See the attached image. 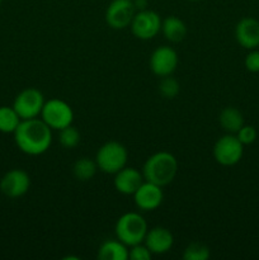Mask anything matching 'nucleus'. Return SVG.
<instances>
[{"mask_svg":"<svg viewBox=\"0 0 259 260\" xmlns=\"http://www.w3.org/2000/svg\"><path fill=\"white\" fill-rule=\"evenodd\" d=\"M130 27L135 37L147 41L154 38L161 30V19H160V15L154 10H139L135 14Z\"/></svg>","mask_w":259,"mask_h":260,"instance_id":"obj_8","label":"nucleus"},{"mask_svg":"<svg viewBox=\"0 0 259 260\" xmlns=\"http://www.w3.org/2000/svg\"><path fill=\"white\" fill-rule=\"evenodd\" d=\"M117 239L127 246L141 244L147 233V223L141 215L128 212L118 218L114 228Z\"/></svg>","mask_w":259,"mask_h":260,"instance_id":"obj_3","label":"nucleus"},{"mask_svg":"<svg viewBox=\"0 0 259 260\" xmlns=\"http://www.w3.org/2000/svg\"><path fill=\"white\" fill-rule=\"evenodd\" d=\"M235 38L241 47L254 50L259 47V22L254 18H243L236 24Z\"/></svg>","mask_w":259,"mask_h":260,"instance_id":"obj_13","label":"nucleus"},{"mask_svg":"<svg viewBox=\"0 0 259 260\" xmlns=\"http://www.w3.org/2000/svg\"><path fill=\"white\" fill-rule=\"evenodd\" d=\"M178 66V55L169 46H160L150 57V69L155 75L164 78L172 75Z\"/></svg>","mask_w":259,"mask_h":260,"instance_id":"obj_10","label":"nucleus"},{"mask_svg":"<svg viewBox=\"0 0 259 260\" xmlns=\"http://www.w3.org/2000/svg\"><path fill=\"white\" fill-rule=\"evenodd\" d=\"M178 172V161L170 152L160 151L151 155L145 161L142 175L146 182L165 187L174 180Z\"/></svg>","mask_w":259,"mask_h":260,"instance_id":"obj_2","label":"nucleus"},{"mask_svg":"<svg viewBox=\"0 0 259 260\" xmlns=\"http://www.w3.org/2000/svg\"><path fill=\"white\" fill-rule=\"evenodd\" d=\"M245 68L250 73H259V50H251L245 57Z\"/></svg>","mask_w":259,"mask_h":260,"instance_id":"obj_26","label":"nucleus"},{"mask_svg":"<svg viewBox=\"0 0 259 260\" xmlns=\"http://www.w3.org/2000/svg\"><path fill=\"white\" fill-rule=\"evenodd\" d=\"M236 137H238L239 141L243 145H251L256 140V131L253 126L244 124V126L236 132Z\"/></svg>","mask_w":259,"mask_h":260,"instance_id":"obj_24","label":"nucleus"},{"mask_svg":"<svg viewBox=\"0 0 259 260\" xmlns=\"http://www.w3.org/2000/svg\"><path fill=\"white\" fill-rule=\"evenodd\" d=\"M243 154L244 145L233 134L220 137L213 146V157L222 167H233L238 164Z\"/></svg>","mask_w":259,"mask_h":260,"instance_id":"obj_6","label":"nucleus"},{"mask_svg":"<svg viewBox=\"0 0 259 260\" xmlns=\"http://www.w3.org/2000/svg\"><path fill=\"white\" fill-rule=\"evenodd\" d=\"M144 243L151 251V254L160 255V254L168 253L173 248L174 236L168 229L154 228L151 230H147Z\"/></svg>","mask_w":259,"mask_h":260,"instance_id":"obj_15","label":"nucleus"},{"mask_svg":"<svg viewBox=\"0 0 259 260\" xmlns=\"http://www.w3.org/2000/svg\"><path fill=\"white\" fill-rule=\"evenodd\" d=\"M98 259L101 260H127L128 259V250L127 245L122 241L107 240L101 245L98 250Z\"/></svg>","mask_w":259,"mask_h":260,"instance_id":"obj_17","label":"nucleus"},{"mask_svg":"<svg viewBox=\"0 0 259 260\" xmlns=\"http://www.w3.org/2000/svg\"><path fill=\"white\" fill-rule=\"evenodd\" d=\"M161 32L169 42L178 43L182 42L187 36V27L182 19L170 15L161 22Z\"/></svg>","mask_w":259,"mask_h":260,"instance_id":"obj_16","label":"nucleus"},{"mask_svg":"<svg viewBox=\"0 0 259 260\" xmlns=\"http://www.w3.org/2000/svg\"><path fill=\"white\" fill-rule=\"evenodd\" d=\"M2 2H3V0H0V4H2Z\"/></svg>","mask_w":259,"mask_h":260,"instance_id":"obj_29","label":"nucleus"},{"mask_svg":"<svg viewBox=\"0 0 259 260\" xmlns=\"http://www.w3.org/2000/svg\"><path fill=\"white\" fill-rule=\"evenodd\" d=\"M134 4H135V8H136V9L144 10V9H146L147 2L146 0H134Z\"/></svg>","mask_w":259,"mask_h":260,"instance_id":"obj_27","label":"nucleus"},{"mask_svg":"<svg viewBox=\"0 0 259 260\" xmlns=\"http://www.w3.org/2000/svg\"><path fill=\"white\" fill-rule=\"evenodd\" d=\"M114 177V188L117 192L124 196H134V193L139 189L140 185L144 183V175L135 168L124 167L123 169L116 173Z\"/></svg>","mask_w":259,"mask_h":260,"instance_id":"obj_14","label":"nucleus"},{"mask_svg":"<svg viewBox=\"0 0 259 260\" xmlns=\"http://www.w3.org/2000/svg\"><path fill=\"white\" fill-rule=\"evenodd\" d=\"M43 104H45L43 94L38 89L27 88L15 96L13 108L15 109L20 119H30L40 116Z\"/></svg>","mask_w":259,"mask_h":260,"instance_id":"obj_7","label":"nucleus"},{"mask_svg":"<svg viewBox=\"0 0 259 260\" xmlns=\"http://www.w3.org/2000/svg\"><path fill=\"white\" fill-rule=\"evenodd\" d=\"M14 140L20 151L37 156L50 149L52 144V129L42 119H22L14 131Z\"/></svg>","mask_w":259,"mask_h":260,"instance_id":"obj_1","label":"nucleus"},{"mask_svg":"<svg viewBox=\"0 0 259 260\" xmlns=\"http://www.w3.org/2000/svg\"><path fill=\"white\" fill-rule=\"evenodd\" d=\"M136 14L134 0H112L106 10V22L113 29H124Z\"/></svg>","mask_w":259,"mask_h":260,"instance_id":"obj_9","label":"nucleus"},{"mask_svg":"<svg viewBox=\"0 0 259 260\" xmlns=\"http://www.w3.org/2000/svg\"><path fill=\"white\" fill-rule=\"evenodd\" d=\"M20 117L13 107H0V132L14 134L20 123Z\"/></svg>","mask_w":259,"mask_h":260,"instance_id":"obj_19","label":"nucleus"},{"mask_svg":"<svg viewBox=\"0 0 259 260\" xmlns=\"http://www.w3.org/2000/svg\"><path fill=\"white\" fill-rule=\"evenodd\" d=\"M29 187V175L20 169L10 170L0 180V190L9 198L22 197L28 192Z\"/></svg>","mask_w":259,"mask_h":260,"instance_id":"obj_11","label":"nucleus"},{"mask_svg":"<svg viewBox=\"0 0 259 260\" xmlns=\"http://www.w3.org/2000/svg\"><path fill=\"white\" fill-rule=\"evenodd\" d=\"M41 117H42V121L51 129L60 131V129L73 124L74 112L65 101L53 98L45 102Z\"/></svg>","mask_w":259,"mask_h":260,"instance_id":"obj_5","label":"nucleus"},{"mask_svg":"<svg viewBox=\"0 0 259 260\" xmlns=\"http://www.w3.org/2000/svg\"><path fill=\"white\" fill-rule=\"evenodd\" d=\"M127 157L128 152L123 145L117 141H109L98 150L95 162L101 172L106 174H116L126 167Z\"/></svg>","mask_w":259,"mask_h":260,"instance_id":"obj_4","label":"nucleus"},{"mask_svg":"<svg viewBox=\"0 0 259 260\" xmlns=\"http://www.w3.org/2000/svg\"><path fill=\"white\" fill-rule=\"evenodd\" d=\"M151 256V251L147 249L146 245H142V244L131 246V250L128 251V259L131 260H150Z\"/></svg>","mask_w":259,"mask_h":260,"instance_id":"obj_25","label":"nucleus"},{"mask_svg":"<svg viewBox=\"0 0 259 260\" xmlns=\"http://www.w3.org/2000/svg\"><path fill=\"white\" fill-rule=\"evenodd\" d=\"M58 140H60V144L65 149H74L80 142V134H79V131L73 124H70V126L65 127V128L60 129Z\"/></svg>","mask_w":259,"mask_h":260,"instance_id":"obj_22","label":"nucleus"},{"mask_svg":"<svg viewBox=\"0 0 259 260\" xmlns=\"http://www.w3.org/2000/svg\"><path fill=\"white\" fill-rule=\"evenodd\" d=\"M188 2H201V0H188Z\"/></svg>","mask_w":259,"mask_h":260,"instance_id":"obj_28","label":"nucleus"},{"mask_svg":"<svg viewBox=\"0 0 259 260\" xmlns=\"http://www.w3.org/2000/svg\"><path fill=\"white\" fill-rule=\"evenodd\" d=\"M159 91L163 96L168 99H173L179 94L180 85L172 76H164L159 84Z\"/></svg>","mask_w":259,"mask_h":260,"instance_id":"obj_23","label":"nucleus"},{"mask_svg":"<svg viewBox=\"0 0 259 260\" xmlns=\"http://www.w3.org/2000/svg\"><path fill=\"white\" fill-rule=\"evenodd\" d=\"M96 170H98L96 162L94 160L88 159V157H81V159L76 160L73 167L74 177L78 180H80V182L90 180L95 175Z\"/></svg>","mask_w":259,"mask_h":260,"instance_id":"obj_20","label":"nucleus"},{"mask_svg":"<svg viewBox=\"0 0 259 260\" xmlns=\"http://www.w3.org/2000/svg\"><path fill=\"white\" fill-rule=\"evenodd\" d=\"M220 124L229 134H236L244 126V117L238 108L226 107L220 113Z\"/></svg>","mask_w":259,"mask_h":260,"instance_id":"obj_18","label":"nucleus"},{"mask_svg":"<svg viewBox=\"0 0 259 260\" xmlns=\"http://www.w3.org/2000/svg\"><path fill=\"white\" fill-rule=\"evenodd\" d=\"M211 253L208 246L201 243H192L184 249L183 259L184 260H207Z\"/></svg>","mask_w":259,"mask_h":260,"instance_id":"obj_21","label":"nucleus"},{"mask_svg":"<svg viewBox=\"0 0 259 260\" xmlns=\"http://www.w3.org/2000/svg\"><path fill=\"white\" fill-rule=\"evenodd\" d=\"M164 193L161 187L145 180L134 193V201L137 208L142 211H154L161 205Z\"/></svg>","mask_w":259,"mask_h":260,"instance_id":"obj_12","label":"nucleus"}]
</instances>
